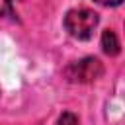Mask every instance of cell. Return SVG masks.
Wrapping results in <instances>:
<instances>
[{
  "mask_svg": "<svg viewBox=\"0 0 125 125\" xmlns=\"http://www.w3.org/2000/svg\"><path fill=\"white\" fill-rule=\"evenodd\" d=\"M57 125H80V123H78V117H76L74 113H70V111H64V113L59 117Z\"/></svg>",
  "mask_w": 125,
  "mask_h": 125,
  "instance_id": "obj_4",
  "label": "cell"
},
{
  "mask_svg": "<svg viewBox=\"0 0 125 125\" xmlns=\"http://www.w3.org/2000/svg\"><path fill=\"white\" fill-rule=\"evenodd\" d=\"M102 74H104V64L96 57H86V59L74 61L64 68V76L70 82H80V84L94 82Z\"/></svg>",
  "mask_w": 125,
  "mask_h": 125,
  "instance_id": "obj_2",
  "label": "cell"
},
{
  "mask_svg": "<svg viewBox=\"0 0 125 125\" xmlns=\"http://www.w3.org/2000/svg\"><path fill=\"white\" fill-rule=\"evenodd\" d=\"M102 49H104V53H105V55H109V57L119 55L121 45H119L117 35H115L111 29H105V31L102 33Z\"/></svg>",
  "mask_w": 125,
  "mask_h": 125,
  "instance_id": "obj_3",
  "label": "cell"
},
{
  "mask_svg": "<svg viewBox=\"0 0 125 125\" xmlns=\"http://www.w3.org/2000/svg\"><path fill=\"white\" fill-rule=\"evenodd\" d=\"M98 21H100V18H98L96 12L86 10V8H74V10H68L66 16H64V29L74 39L86 41L94 35Z\"/></svg>",
  "mask_w": 125,
  "mask_h": 125,
  "instance_id": "obj_1",
  "label": "cell"
},
{
  "mask_svg": "<svg viewBox=\"0 0 125 125\" xmlns=\"http://www.w3.org/2000/svg\"><path fill=\"white\" fill-rule=\"evenodd\" d=\"M94 2H98L102 6H119L123 0H94Z\"/></svg>",
  "mask_w": 125,
  "mask_h": 125,
  "instance_id": "obj_6",
  "label": "cell"
},
{
  "mask_svg": "<svg viewBox=\"0 0 125 125\" xmlns=\"http://www.w3.org/2000/svg\"><path fill=\"white\" fill-rule=\"evenodd\" d=\"M0 16H14L12 0H0Z\"/></svg>",
  "mask_w": 125,
  "mask_h": 125,
  "instance_id": "obj_5",
  "label": "cell"
}]
</instances>
